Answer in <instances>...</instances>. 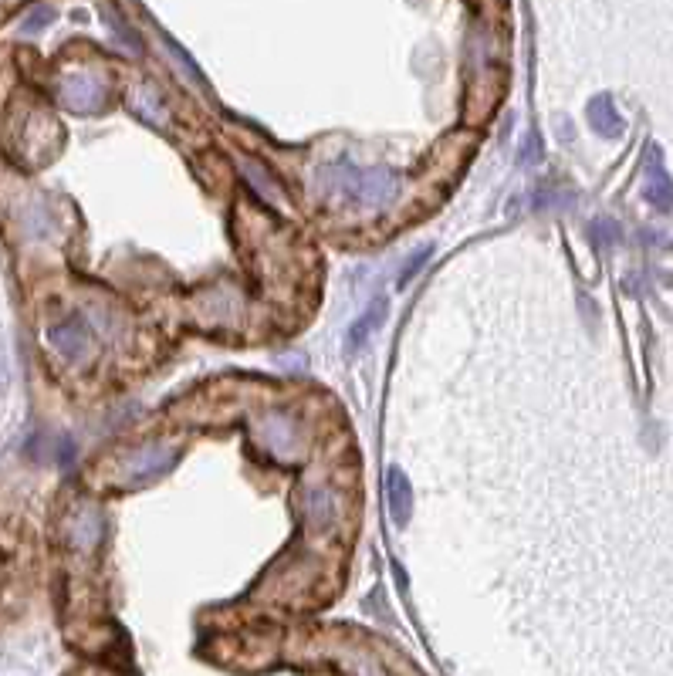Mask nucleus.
Wrapping results in <instances>:
<instances>
[{
  "label": "nucleus",
  "mask_w": 673,
  "mask_h": 676,
  "mask_svg": "<svg viewBox=\"0 0 673 676\" xmlns=\"http://www.w3.org/2000/svg\"><path fill=\"white\" fill-rule=\"evenodd\" d=\"M61 99H65L68 109L88 115L105 102V88L95 82L92 75H75V78H68L65 88H61Z\"/></svg>",
  "instance_id": "f257e3e1"
},
{
  "label": "nucleus",
  "mask_w": 673,
  "mask_h": 676,
  "mask_svg": "<svg viewBox=\"0 0 673 676\" xmlns=\"http://www.w3.org/2000/svg\"><path fill=\"white\" fill-rule=\"evenodd\" d=\"M51 345L65 355V359H78V355L85 352V342H88V332H85V325H82V318H68L65 325H58V328H51Z\"/></svg>",
  "instance_id": "f03ea898"
},
{
  "label": "nucleus",
  "mask_w": 673,
  "mask_h": 676,
  "mask_svg": "<svg viewBox=\"0 0 673 676\" xmlns=\"http://www.w3.org/2000/svg\"><path fill=\"white\" fill-rule=\"evenodd\" d=\"M389 504H393L396 521H400V524L410 518V487H406V480H403L400 470H393V474H389Z\"/></svg>",
  "instance_id": "7ed1b4c3"
},
{
  "label": "nucleus",
  "mask_w": 673,
  "mask_h": 676,
  "mask_svg": "<svg viewBox=\"0 0 673 676\" xmlns=\"http://www.w3.org/2000/svg\"><path fill=\"white\" fill-rule=\"evenodd\" d=\"M48 17H51V11H48V7H41V11H34V14L28 17V21H24V28H28V31H38L41 24L48 21Z\"/></svg>",
  "instance_id": "20e7f679"
},
{
  "label": "nucleus",
  "mask_w": 673,
  "mask_h": 676,
  "mask_svg": "<svg viewBox=\"0 0 673 676\" xmlns=\"http://www.w3.org/2000/svg\"><path fill=\"white\" fill-rule=\"evenodd\" d=\"M427 254H430V251H420V254H416V257H413V261H410V264H406L403 284H406V281H410V278H413V271H416V268H420V264H423V261H427Z\"/></svg>",
  "instance_id": "39448f33"
}]
</instances>
